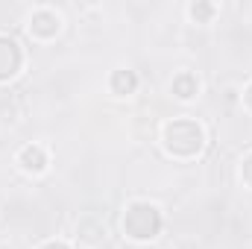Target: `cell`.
Wrapping results in <instances>:
<instances>
[{
    "label": "cell",
    "mask_w": 252,
    "mask_h": 249,
    "mask_svg": "<svg viewBox=\"0 0 252 249\" xmlns=\"http://www.w3.org/2000/svg\"><path fill=\"white\" fill-rule=\"evenodd\" d=\"M205 144L202 126L190 118H176L164 126V150L176 158H193Z\"/></svg>",
    "instance_id": "cell-1"
},
{
    "label": "cell",
    "mask_w": 252,
    "mask_h": 249,
    "mask_svg": "<svg viewBox=\"0 0 252 249\" xmlns=\"http://www.w3.org/2000/svg\"><path fill=\"white\" fill-rule=\"evenodd\" d=\"M161 229V211L153 202H132L126 205L124 214V232L132 241H153Z\"/></svg>",
    "instance_id": "cell-2"
},
{
    "label": "cell",
    "mask_w": 252,
    "mask_h": 249,
    "mask_svg": "<svg viewBox=\"0 0 252 249\" xmlns=\"http://www.w3.org/2000/svg\"><path fill=\"white\" fill-rule=\"evenodd\" d=\"M241 176H244V182L252 187V153L244 158V164H241Z\"/></svg>",
    "instance_id": "cell-10"
},
{
    "label": "cell",
    "mask_w": 252,
    "mask_h": 249,
    "mask_svg": "<svg viewBox=\"0 0 252 249\" xmlns=\"http://www.w3.org/2000/svg\"><path fill=\"white\" fill-rule=\"evenodd\" d=\"M21 62H24V53H21L18 41L9 35H0V82L12 79L21 70Z\"/></svg>",
    "instance_id": "cell-3"
},
{
    "label": "cell",
    "mask_w": 252,
    "mask_h": 249,
    "mask_svg": "<svg viewBox=\"0 0 252 249\" xmlns=\"http://www.w3.org/2000/svg\"><path fill=\"white\" fill-rule=\"evenodd\" d=\"M79 235H82L85 244H97V241L106 235V223H103V220H94V217H85V220L79 223Z\"/></svg>",
    "instance_id": "cell-8"
},
{
    "label": "cell",
    "mask_w": 252,
    "mask_h": 249,
    "mask_svg": "<svg viewBox=\"0 0 252 249\" xmlns=\"http://www.w3.org/2000/svg\"><path fill=\"white\" fill-rule=\"evenodd\" d=\"M244 103H247V106L252 109V82L247 85V88H244Z\"/></svg>",
    "instance_id": "cell-11"
},
{
    "label": "cell",
    "mask_w": 252,
    "mask_h": 249,
    "mask_svg": "<svg viewBox=\"0 0 252 249\" xmlns=\"http://www.w3.org/2000/svg\"><path fill=\"white\" fill-rule=\"evenodd\" d=\"M109 85H112L115 94H132L138 88V76L132 70H115L112 79H109Z\"/></svg>",
    "instance_id": "cell-6"
},
{
    "label": "cell",
    "mask_w": 252,
    "mask_h": 249,
    "mask_svg": "<svg viewBox=\"0 0 252 249\" xmlns=\"http://www.w3.org/2000/svg\"><path fill=\"white\" fill-rule=\"evenodd\" d=\"M41 249H67V247H64L62 241H47V244H44Z\"/></svg>",
    "instance_id": "cell-12"
},
{
    "label": "cell",
    "mask_w": 252,
    "mask_h": 249,
    "mask_svg": "<svg viewBox=\"0 0 252 249\" xmlns=\"http://www.w3.org/2000/svg\"><path fill=\"white\" fill-rule=\"evenodd\" d=\"M30 32H32L35 38H53V35L59 32V15L50 12V9L32 12V18H30Z\"/></svg>",
    "instance_id": "cell-4"
},
{
    "label": "cell",
    "mask_w": 252,
    "mask_h": 249,
    "mask_svg": "<svg viewBox=\"0 0 252 249\" xmlns=\"http://www.w3.org/2000/svg\"><path fill=\"white\" fill-rule=\"evenodd\" d=\"M173 94L179 97V100H190L196 91H199V82H196V76L193 73H179L176 79H173Z\"/></svg>",
    "instance_id": "cell-7"
},
{
    "label": "cell",
    "mask_w": 252,
    "mask_h": 249,
    "mask_svg": "<svg viewBox=\"0 0 252 249\" xmlns=\"http://www.w3.org/2000/svg\"><path fill=\"white\" fill-rule=\"evenodd\" d=\"M18 164L27 170V173H41L47 167V153L38 147V144H30L18 153Z\"/></svg>",
    "instance_id": "cell-5"
},
{
    "label": "cell",
    "mask_w": 252,
    "mask_h": 249,
    "mask_svg": "<svg viewBox=\"0 0 252 249\" xmlns=\"http://www.w3.org/2000/svg\"><path fill=\"white\" fill-rule=\"evenodd\" d=\"M190 15H193L196 21H208V18L214 15V6H211V3H193V6H190Z\"/></svg>",
    "instance_id": "cell-9"
}]
</instances>
